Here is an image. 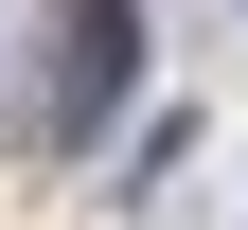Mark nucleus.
<instances>
[{"label":"nucleus","mask_w":248,"mask_h":230,"mask_svg":"<svg viewBox=\"0 0 248 230\" xmlns=\"http://www.w3.org/2000/svg\"><path fill=\"white\" fill-rule=\"evenodd\" d=\"M124 71H142V0H53V89H36V124L89 142V124L124 107Z\"/></svg>","instance_id":"f257e3e1"}]
</instances>
